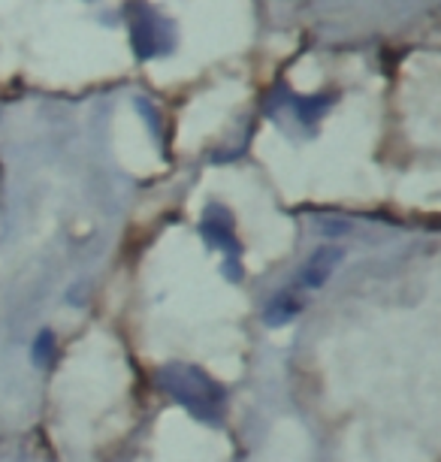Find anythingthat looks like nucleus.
<instances>
[{
    "mask_svg": "<svg viewBox=\"0 0 441 462\" xmlns=\"http://www.w3.org/2000/svg\"><path fill=\"white\" fill-rule=\"evenodd\" d=\"M154 381H158V387L172 402H179L185 411H191L197 420H203V423L221 420L227 393H224L221 383L212 381L203 369L188 365V363H170V365H163V369H158Z\"/></svg>",
    "mask_w": 441,
    "mask_h": 462,
    "instance_id": "nucleus-1",
    "label": "nucleus"
},
{
    "mask_svg": "<svg viewBox=\"0 0 441 462\" xmlns=\"http://www.w3.org/2000/svg\"><path fill=\"white\" fill-rule=\"evenodd\" d=\"M127 24H131L133 51L140 60H149L154 55H167L176 46V31L172 22L154 13L149 4H131L127 10Z\"/></svg>",
    "mask_w": 441,
    "mask_h": 462,
    "instance_id": "nucleus-2",
    "label": "nucleus"
},
{
    "mask_svg": "<svg viewBox=\"0 0 441 462\" xmlns=\"http://www.w3.org/2000/svg\"><path fill=\"white\" fill-rule=\"evenodd\" d=\"M200 233H203L206 242H209L212 248H221L227 260H239V242L233 239V226H230L227 208L209 206V212H206L203 224H200Z\"/></svg>",
    "mask_w": 441,
    "mask_h": 462,
    "instance_id": "nucleus-3",
    "label": "nucleus"
},
{
    "mask_svg": "<svg viewBox=\"0 0 441 462\" xmlns=\"http://www.w3.org/2000/svg\"><path fill=\"white\" fill-rule=\"evenodd\" d=\"M342 257H345V251L335 248V245L317 248L315 254L308 257V263L302 266L299 282L306 287H311V291H315V287H324L326 282H330V275L335 273V266L342 263Z\"/></svg>",
    "mask_w": 441,
    "mask_h": 462,
    "instance_id": "nucleus-4",
    "label": "nucleus"
},
{
    "mask_svg": "<svg viewBox=\"0 0 441 462\" xmlns=\"http://www.w3.org/2000/svg\"><path fill=\"white\" fill-rule=\"evenodd\" d=\"M302 311V305L297 296H290V293H281V296H275V300L266 305V311H263V324L266 327H284L288 320H293Z\"/></svg>",
    "mask_w": 441,
    "mask_h": 462,
    "instance_id": "nucleus-5",
    "label": "nucleus"
},
{
    "mask_svg": "<svg viewBox=\"0 0 441 462\" xmlns=\"http://www.w3.org/2000/svg\"><path fill=\"white\" fill-rule=\"evenodd\" d=\"M288 100H290L293 112H297V118L311 125V121H317L326 109L333 106L335 94H311V97H288Z\"/></svg>",
    "mask_w": 441,
    "mask_h": 462,
    "instance_id": "nucleus-6",
    "label": "nucleus"
},
{
    "mask_svg": "<svg viewBox=\"0 0 441 462\" xmlns=\"http://www.w3.org/2000/svg\"><path fill=\"white\" fill-rule=\"evenodd\" d=\"M31 360H33L37 369H46V365L55 360V333H51V329H42V333L33 338Z\"/></svg>",
    "mask_w": 441,
    "mask_h": 462,
    "instance_id": "nucleus-7",
    "label": "nucleus"
},
{
    "mask_svg": "<svg viewBox=\"0 0 441 462\" xmlns=\"http://www.w3.org/2000/svg\"><path fill=\"white\" fill-rule=\"evenodd\" d=\"M136 109L142 112V118H145V125H149L152 130H154V139H161V112H158V106L154 103H149L145 97H136Z\"/></svg>",
    "mask_w": 441,
    "mask_h": 462,
    "instance_id": "nucleus-8",
    "label": "nucleus"
}]
</instances>
